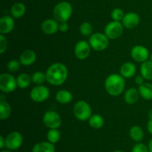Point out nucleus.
Segmentation results:
<instances>
[{
	"mask_svg": "<svg viewBox=\"0 0 152 152\" xmlns=\"http://www.w3.org/2000/svg\"><path fill=\"white\" fill-rule=\"evenodd\" d=\"M37 59L36 53L33 50H25L20 55V63L23 66H31Z\"/></svg>",
	"mask_w": 152,
	"mask_h": 152,
	"instance_id": "dca6fc26",
	"label": "nucleus"
},
{
	"mask_svg": "<svg viewBox=\"0 0 152 152\" xmlns=\"http://www.w3.org/2000/svg\"><path fill=\"white\" fill-rule=\"evenodd\" d=\"M80 31L83 36H90L93 31V28L89 22H85L80 25Z\"/></svg>",
	"mask_w": 152,
	"mask_h": 152,
	"instance_id": "c756f323",
	"label": "nucleus"
},
{
	"mask_svg": "<svg viewBox=\"0 0 152 152\" xmlns=\"http://www.w3.org/2000/svg\"><path fill=\"white\" fill-rule=\"evenodd\" d=\"M149 116H150V117H151V116H152V111H151V113H150Z\"/></svg>",
	"mask_w": 152,
	"mask_h": 152,
	"instance_id": "37998d69",
	"label": "nucleus"
},
{
	"mask_svg": "<svg viewBox=\"0 0 152 152\" xmlns=\"http://www.w3.org/2000/svg\"><path fill=\"white\" fill-rule=\"evenodd\" d=\"M91 106L85 101H79L74 107V113L77 119L80 121H86L91 116Z\"/></svg>",
	"mask_w": 152,
	"mask_h": 152,
	"instance_id": "39448f33",
	"label": "nucleus"
},
{
	"mask_svg": "<svg viewBox=\"0 0 152 152\" xmlns=\"http://www.w3.org/2000/svg\"><path fill=\"white\" fill-rule=\"evenodd\" d=\"M124 16V12L120 8H115L111 12V18L114 19V21L120 22V20H123Z\"/></svg>",
	"mask_w": 152,
	"mask_h": 152,
	"instance_id": "7c9ffc66",
	"label": "nucleus"
},
{
	"mask_svg": "<svg viewBox=\"0 0 152 152\" xmlns=\"http://www.w3.org/2000/svg\"><path fill=\"white\" fill-rule=\"evenodd\" d=\"M4 146H5V139H4V137L1 136L0 137V148L2 149Z\"/></svg>",
	"mask_w": 152,
	"mask_h": 152,
	"instance_id": "4c0bfd02",
	"label": "nucleus"
},
{
	"mask_svg": "<svg viewBox=\"0 0 152 152\" xmlns=\"http://www.w3.org/2000/svg\"><path fill=\"white\" fill-rule=\"evenodd\" d=\"M72 6L68 1H61L53 9V16L58 22H67L72 14Z\"/></svg>",
	"mask_w": 152,
	"mask_h": 152,
	"instance_id": "7ed1b4c3",
	"label": "nucleus"
},
{
	"mask_svg": "<svg viewBox=\"0 0 152 152\" xmlns=\"http://www.w3.org/2000/svg\"><path fill=\"white\" fill-rule=\"evenodd\" d=\"M150 61L152 62V53L151 54V55H150Z\"/></svg>",
	"mask_w": 152,
	"mask_h": 152,
	"instance_id": "79ce46f5",
	"label": "nucleus"
},
{
	"mask_svg": "<svg viewBox=\"0 0 152 152\" xmlns=\"http://www.w3.org/2000/svg\"><path fill=\"white\" fill-rule=\"evenodd\" d=\"M136 73V66L132 62H126L120 68V75L125 78H130Z\"/></svg>",
	"mask_w": 152,
	"mask_h": 152,
	"instance_id": "f3484780",
	"label": "nucleus"
},
{
	"mask_svg": "<svg viewBox=\"0 0 152 152\" xmlns=\"http://www.w3.org/2000/svg\"><path fill=\"white\" fill-rule=\"evenodd\" d=\"M25 11H26V7H25V4L21 2L15 3L10 9V13H11L12 16L16 19H19V18L25 15Z\"/></svg>",
	"mask_w": 152,
	"mask_h": 152,
	"instance_id": "4be33fe9",
	"label": "nucleus"
},
{
	"mask_svg": "<svg viewBox=\"0 0 152 152\" xmlns=\"http://www.w3.org/2000/svg\"><path fill=\"white\" fill-rule=\"evenodd\" d=\"M91 52V46L84 40H80L76 44L74 53L76 57L80 60H85L89 56Z\"/></svg>",
	"mask_w": 152,
	"mask_h": 152,
	"instance_id": "9b49d317",
	"label": "nucleus"
},
{
	"mask_svg": "<svg viewBox=\"0 0 152 152\" xmlns=\"http://www.w3.org/2000/svg\"><path fill=\"white\" fill-rule=\"evenodd\" d=\"M139 91L135 88H130L126 92L124 95V99L127 104H133L137 101L139 98Z\"/></svg>",
	"mask_w": 152,
	"mask_h": 152,
	"instance_id": "aec40b11",
	"label": "nucleus"
},
{
	"mask_svg": "<svg viewBox=\"0 0 152 152\" xmlns=\"http://www.w3.org/2000/svg\"><path fill=\"white\" fill-rule=\"evenodd\" d=\"M31 81V78L26 73H22L18 76L16 78L17 86L21 89H25L30 85Z\"/></svg>",
	"mask_w": 152,
	"mask_h": 152,
	"instance_id": "bb28decb",
	"label": "nucleus"
},
{
	"mask_svg": "<svg viewBox=\"0 0 152 152\" xmlns=\"http://www.w3.org/2000/svg\"><path fill=\"white\" fill-rule=\"evenodd\" d=\"M46 78L49 83L54 86L62 84L68 77V69L62 63L50 65L46 72Z\"/></svg>",
	"mask_w": 152,
	"mask_h": 152,
	"instance_id": "f257e3e1",
	"label": "nucleus"
},
{
	"mask_svg": "<svg viewBox=\"0 0 152 152\" xmlns=\"http://www.w3.org/2000/svg\"><path fill=\"white\" fill-rule=\"evenodd\" d=\"M114 152H123V151L121 150H116V151H114Z\"/></svg>",
	"mask_w": 152,
	"mask_h": 152,
	"instance_id": "a19ab883",
	"label": "nucleus"
},
{
	"mask_svg": "<svg viewBox=\"0 0 152 152\" xmlns=\"http://www.w3.org/2000/svg\"><path fill=\"white\" fill-rule=\"evenodd\" d=\"M59 30L62 32H66L68 30V25L67 22H60L59 27Z\"/></svg>",
	"mask_w": 152,
	"mask_h": 152,
	"instance_id": "f704fd0d",
	"label": "nucleus"
},
{
	"mask_svg": "<svg viewBox=\"0 0 152 152\" xmlns=\"http://www.w3.org/2000/svg\"><path fill=\"white\" fill-rule=\"evenodd\" d=\"M124 77L121 75L111 74L105 81V87L109 95L117 96L123 92L125 88Z\"/></svg>",
	"mask_w": 152,
	"mask_h": 152,
	"instance_id": "f03ea898",
	"label": "nucleus"
},
{
	"mask_svg": "<svg viewBox=\"0 0 152 152\" xmlns=\"http://www.w3.org/2000/svg\"><path fill=\"white\" fill-rule=\"evenodd\" d=\"M132 152H149L148 148L142 143H137L132 148Z\"/></svg>",
	"mask_w": 152,
	"mask_h": 152,
	"instance_id": "473e14b6",
	"label": "nucleus"
},
{
	"mask_svg": "<svg viewBox=\"0 0 152 152\" xmlns=\"http://www.w3.org/2000/svg\"><path fill=\"white\" fill-rule=\"evenodd\" d=\"M132 58L137 62L143 63L148 61L150 57L148 49L143 46H136L132 49L131 52Z\"/></svg>",
	"mask_w": 152,
	"mask_h": 152,
	"instance_id": "f8f14e48",
	"label": "nucleus"
},
{
	"mask_svg": "<svg viewBox=\"0 0 152 152\" xmlns=\"http://www.w3.org/2000/svg\"><path fill=\"white\" fill-rule=\"evenodd\" d=\"M43 122L50 129H57L62 123V119L60 116L56 112L48 111L45 113L43 116Z\"/></svg>",
	"mask_w": 152,
	"mask_h": 152,
	"instance_id": "1a4fd4ad",
	"label": "nucleus"
},
{
	"mask_svg": "<svg viewBox=\"0 0 152 152\" xmlns=\"http://www.w3.org/2000/svg\"><path fill=\"white\" fill-rule=\"evenodd\" d=\"M89 125L94 129H99L104 125V119L102 116L99 114H94L89 119Z\"/></svg>",
	"mask_w": 152,
	"mask_h": 152,
	"instance_id": "a878e982",
	"label": "nucleus"
},
{
	"mask_svg": "<svg viewBox=\"0 0 152 152\" xmlns=\"http://www.w3.org/2000/svg\"><path fill=\"white\" fill-rule=\"evenodd\" d=\"M60 132L57 129H50L47 134L48 140L53 144L57 143L60 139Z\"/></svg>",
	"mask_w": 152,
	"mask_h": 152,
	"instance_id": "cd10ccee",
	"label": "nucleus"
},
{
	"mask_svg": "<svg viewBox=\"0 0 152 152\" xmlns=\"http://www.w3.org/2000/svg\"><path fill=\"white\" fill-rule=\"evenodd\" d=\"M130 137L135 142H140L142 140L144 137V133L142 128L139 126H134L131 128L130 132Z\"/></svg>",
	"mask_w": 152,
	"mask_h": 152,
	"instance_id": "393cba45",
	"label": "nucleus"
},
{
	"mask_svg": "<svg viewBox=\"0 0 152 152\" xmlns=\"http://www.w3.org/2000/svg\"><path fill=\"white\" fill-rule=\"evenodd\" d=\"M108 38L105 34L102 33H94L91 34L89 38V44L91 47L94 50L103 51L108 46Z\"/></svg>",
	"mask_w": 152,
	"mask_h": 152,
	"instance_id": "20e7f679",
	"label": "nucleus"
},
{
	"mask_svg": "<svg viewBox=\"0 0 152 152\" xmlns=\"http://www.w3.org/2000/svg\"><path fill=\"white\" fill-rule=\"evenodd\" d=\"M14 20L9 16H4L0 19V32L2 34L11 32L14 28Z\"/></svg>",
	"mask_w": 152,
	"mask_h": 152,
	"instance_id": "4468645a",
	"label": "nucleus"
},
{
	"mask_svg": "<svg viewBox=\"0 0 152 152\" xmlns=\"http://www.w3.org/2000/svg\"><path fill=\"white\" fill-rule=\"evenodd\" d=\"M148 148V151H149V152H152V139L149 141Z\"/></svg>",
	"mask_w": 152,
	"mask_h": 152,
	"instance_id": "58836bf2",
	"label": "nucleus"
},
{
	"mask_svg": "<svg viewBox=\"0 0 152 152\" xmlns=\"http://www.w3.org/2000/svg\"><path fill=\"white\" fill-rule=\"evenodd\" d=\"M17 86L16 79L8 73H3L0 75V89L4 92H11Z\"/></svg>",
	"mask_w": 152,
	"mask_h": 152,
	"instance_id": "423d86ee",
	"label": "nucleus"
},
{
	"mask_svg": "<svg viewBox=\"0 0 152 152\" xmlns=\"http://www.w3.org/2000/svg\"><path fill=\"white\" fill-rule=\"evenodd\" d=\"M144 79L145 78H144L142 75L137 76V77L135 78V83H136L137 84H138L140 86V85H142V83H144Z\"/></svg>",
	"mask_w": 152,
	"mask_h": 152,
	"instance_id": "c9c22d12",
	"label": "nucleus"
},
{
	"mask_svg": "<svg viewBox=\"0 0 152 152\" xmlns=\"http://www.w3.org/2000/svg\"><path fill=\"white\" fill-rule=\"evenodd\" d=\"M19 66H20V62H19L16 60H11L7 63V69L11 72L17 71L19 69Z\"/></svg>",
	"mask_w": 152,
	"mask_h": 152,
	"instance_id": "2f4dec72",
	"label": "nucleus"
},
{
	"mask_svg": "<svg viewBox=\"0 0 152 152\" xmlns=\"http://www.w3.org/2000/svg\"><path fill=\"white\" fill-rule=\"evenodd\" d=\"M140 21V19L137 13H134V12H129V13L125 14L124 17L122 20V23H123V26H125V28L132 29L139 25Z\"/></svg>",
	"mask_w": 152,
	"mask_h": 152,
	"instance_id": "ddd939ff",
	"label": "nucleus"
},
{
	"mask_svg": "<svg viewBox=\"0 0 152 152\" xmlns=\"http://www.w3.org/2000/svg\"><path fill=\"white\" fill-rule=\"evenodd\" d=\"M139 93L145 100L152 99V84L150 83H143L139 86Z\"/></svg>",
	"mask_w": 152,
	"mask_h": 152,
	"instance_id": "6ab92c4d",
	"label": "nucleus"
},
{
	"mask_svg": "<svg viewBox=\"0 0 152 152\" xmlns=\"http://www.w3.org/2000/svg\"><path fill=\"white\" fill-rule=\"evenodd\" d=\"M1 152H12L10 150H3Z\"/></svg>",
	"mask_w": 152,
	"mask_h": 152,
	"instance_id": "ea45409f",
	"label": "nucleus"
},
{
	"mask_svg": "<svg viewBox=\"0 0 152 152\" xmlns=\"http://www.w3.org/2000/svg\"><path fill=\"white\" fill-rule=\"evenodd\" d=\"M50 95V91L46 86L38 85L33 88L31 92V98L36 102H42L47 100Z\"/></svg>",
	"mask_w": 152,
	"mask_h": 152,
	"instance_id": "9d476101",
	"label": "nucleus"
},
{
	"mask_svg": "<svg viewBox=\"0 0 152 152\" xmlns=\"http://www.w3.org/2000/svg\"><path fill=\"white\" fill-rule=\"evenodd\" d=\"M123 25L118 21L109 22L105 28V34L109 39H117L123 34Z\"/></svg>",
	"mask_w": 152,
	"mask_h": 152,
	"instance_id": "0eeeda50",
	"label": "nucleus"
},
{
	"mask_svg": "<svg viewBox=\"0 0 152 152\" xmlns=\"http://www.w3.org/2000/svg\"><path fill=\"white\" fill-rule=\"evenodd\" d=\"M11 114V107L7 102L4 101H0V119L5 120L8 119Z\"/></svg>",
	"mask_w": 152,
	"mask_h": 152,
	"instance_id": "b1692460",
	"label": "nucleus"
},
{
	"mask_svg": "<svg viewBox=\"0 0 152 152\" xmlns=\"http://www.w3.org/2000/svg\"><path fill=\"white\" fill-rule=\"evenodd\" d=\"M59 25L56 19H48L42 24V30L46 34H53L59 30Z\"/></svg>",
	"mask_w": 152,
	"mask_h": 152,
	"instance_id": "2eb2a0df",
	"label": "nucleus"
},
{
	"mask_svg": "<svg viewBox=\"0 0 152 152\" xmlns=\"http://www.w3.org/2000/svg\"><path fill=\"white\" fill-rule=\"evenodd\" d=\"M23 142V137L20 133L13 131L7 136L5 139V147L8 150L15 151L19 149Z\"/></svg>",
	"mask_w": 152,
	"mask_h": 152,
	"instance_id": "6e6552de",
	"label": "nucleus"
},
{
	"mask_svg": "<svg viewBox=\"0 0 152 152\" xmlns=\"http://www.w3.org/2000/svg\"><path fill=\"white\" fill-rule=\"evenodd\" d=\"M32 152H55V146L50 142H41L34 146Z\"/></svg>",
	"mask_w": 152,
	"mask_h": 152,
	"instance_id": "a211bd4d",
	"label": "nucleus"
},
{
	"mask_svg": "<svg viewBox=\"0 0 152 152\" xmlns=\"http://www.w3.org/2000/svg\"><path fill=\"white\" fill-rule=\"evenodd\" d=\"M147 130H148V131L150 134H152V116L150 117L148 124H147Z\"/></svg>",
	"mask_w": 152,
	"mask_h": 152,
	"instance_id": "e433bc0d",
	"label": "nucleus"
},
{
	"mask_svg": "<svg viewBox=\"0 0 152 152\" xmlns=\"http://www.w3.org/2000/svg\"><path fill=\"white\" fill-rule=\"evenodd\" d=\"M141 75L146 80H152V62L146 61L140 66Z\"/></svg>",
	"mask_w": 152,
	"mask_h": 152,
	"instance_id": "412c9836",
	"label": "nucleus"
},
{
	"mask_svg": "<svg viewBox=\"0 0 152 152\" xmlns=\"http://www.w3.org/2000/svg\"><path fill=\"white\" fill-rule=\"evenodd\" d=\"M31 80L34 83L37 85H42L45 80H47L46 78V75L41 72H36L32 75L31 77Z\"/></svg>",
	"mask_w": 152,
	"mask_h": 152,
	"instance_id": "c85d7f7f",
	"label": "nucleus"
},
{
	"mask_svg": "<svg viewBox=\"0 0 152 152\" xmlns=\"http://www.w3.org/2000/svg\"><path fill=\"white\" fill-rule=\"evenodd\" d=\"M7 42L6 37L2 34L0 35V53L3 54L7 49Z\"/></svg>",
	"mask_w": 152,
	"mask_h": 152,
	"instance_id": "72a5a7b5",
	"label": "nucleus"
},
{
	"mask_svg": "<svg viewBox=\"0 0 152 152\" xmlns=\"http://www.w3.org/2000/svg\"><path fill=\"white\" fill-rule=\"evenodd\" d=\"M72 98V94L68 90L62 89V90H59L56 92V99L60 104H68L70 101H71Z\"/></svg>",
	"mask_w": 152,
	"mask_h": 152,
	"instance_id": "5701e85b",
	"label": "nucleus"
}]
</instances>
